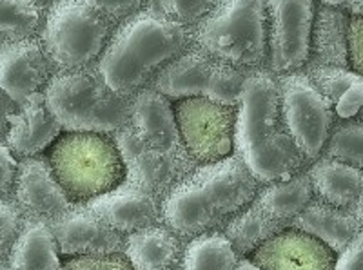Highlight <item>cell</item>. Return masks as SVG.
<instances>
[{"label":"cell","mask_w":363,"mask_h":270,"mask_svg":"<svg viewBox=\"0 0 363 270\" xmlns=\"http://www.w3.org/2000/svg\"><path fill=\"white\" fill-rule=\"evenodd\" d=\"M235 156L260 185L287 180L306 165L285 127L278 80L269 69L251 71L242 87L236 106Z\"/></svg>","instance_id":"obj_1"},{"label":"cell","mask_w":363,"mask_h":270,"mask_svg":"<svg viewBox=\"0 0 363 270\" xmlns=\"http://www.w3.org/2000/svg\"><path fill=\"white\" fill-rule=\"evenodd\" d=\"M262 187L235 154L199 165L162 200V223L187 242L215 232L251 205Z\"/></svg>","instance_id":"obj_2"},{"label":"cell","mask_w":363,"mask_h":270,"mask_svg":"<svg viewBox=\"0 0 363 270\" xmlns=\"http://www.w3.org/2000/svg\"><path fill=\"white\" fill-rule=\"evenodd\" d=\"M189 47L193 28L144 8L116 26L95 66L113 93L131 99Z\"/></svg>","instance_id":"obj_3"},{"label":"cell","mask_w":363,"mask_h":270,"mask_svg":"<svg viewBox=\"0 0 363 270\" xmlns=\"http://www.w3.org/2000/svg\"><path fill=\"white\" fill-rule=\"evenodd\" d=\"M42 93L66 133L113 135L129 123L131 99L113 93L96 66L57 71Z\"/></svg>","instance_id":"obj_4"},{"label":"cell","mask_w":363,"mask_h":270,"mask_svg":"<svg viewBox=\"0 0 363 270\" xmlns=\"http://www.w3.org/2000/svg\"><path fill=\"white\" fill-rule=\"evenodd\" d=\"M193 45L242 69H264L269 57L267 0H220L193 28Z\"/></svg>","instance_id":"obj_5"},{"label":"cell","mask_w":363,"mask_h":270,"mask_svg":"<svg viewBox=\"0 0 363 270\" xmlns=\"http://www.w3.org/2000/svg\"><path fill=\"white\" fill-rule=\"evenodd\" d=\"M48 162L73 203L86 205L125 181V165L113 135H60L50 147Z\"/></svg>","instance_id":"obj_6"},{"label":"cell","mask_w":363,"mask_h":270,"mask_svg":"<svg viewBox=\"0 0 363 270\" xmlns=\"http://www.w3.org/2000/svg\"><path fill=\"white\" fill-rule=\"evenodd\" d=\"M113 31L80 0H57L48 8L40 42L55 69L74 71L95 66Z\"/></svg>","instance_id":"obj_7"},{"label":"cell","mask_w":363,"mask_h":270,"mask_svg":"<svg viewBox=\"0 0 363 270\" xmlns=\"http://www.w3.org/2000/svg\"><path fill=\"white\" fill-rule=\"evenodd\" d=\"M249 74L251 69L231 66L193 45L169 62L149 87L174 102L182 99H207L236 107Z\"/></svg>","instance_id":"obj_8"},{"label":"cell","mask_w":363,"mask_h":270,"mask_svg":"<svg viewBox=\"0 0 363 270\" xmlns=\"http://www.w3.org/2000/svg\"><path fill=\"white\" fill-rule=\"evenodd\" d=\"M277 80L285 127L306 162L316 160L336 125L335 109L303 71L280 74Z\"/></svg>","instance_id":"obj_9"},{"label":"cell","mask_w":363,"mask_h":270,"mask_svg":"<svg viewBox=\"0 0 363 270\" xmlns=\"http://www.w3.org/2000/svg\"><path fill=\"white\" fill-rule=\"evenodd\" d=\"M113 140L124 160L125 180L142 187L160 201L199 167L186 147H153L136 135L129 123L113 133Z\"/></svg>","instance_id":"obj_10"},{"label":"cell","mask_w":363,"mask_h":270,"mask_svg":"<svg viewBox=\"0 0 363 270\" xmlns=\"http://www.w3.org/2000/svg\"><path fill=\"white\" fill-rule=\"evenodd\" d=\"M180 140L199 165L235 154L236 107L207 99H182L174 103Z\"/></svg>","instance_id":"obj_11"},{"label":"cell","mask_w":363,"mask_h":270,"mask_svg":"<svg viewBox=\"0 0 363 270\" xmlns=\"http://www.w3.org/2000/svg\"><path fill=\"white\" fill-rule=\"evenodd\" d=\"M314 0H267L269 71L287 74L301 71L309 62Z\"/></svg>","instance_id":"obj_12"},{"label":"cell","mask_w":363,"mask_h":270,"mask_svg":"<svg viewBox=\"0 0 363 270\" xmlns=\"http://www.w3.org/2000/svg\"><path fill=\"white\" fill-rule=\"evenodd\" d=\"M57 73L40 38L31 37L0 45V89L17 103L44 91Z\"/></svg>","instance_id":"obj_13"},{"label":"cell","mask_w":363,"mask_h":270,"mask_svg":"<svg viewBox=\"0 0 363 270\" xmlns=\"http://www.w3.org/2000/svg\"><path fill=\"white\" fill-rule=\"evenodd\" d=\"M15 201L28 221L51 223L74 207L62 185L58 184L50 162L33 156L18 164L15 181Z\"/></svg>","instance_id":"obj_14"},{"label":"cell","mask_w":363,"mask_h":270,"mask_svg":"<svg viewBox=\"0 0 363 270\" xmlns=\"http://www.w3.org/2000/svg\"><path fill=\"white\" fill-rule=\"evenodd\" d=\"M84 207L122 236L162 223V201L128 180Z\"/></svg>","instance_id":"obj_15"},{"label":"cell","mask_w":363,"mask_h":270,"mask_svg":"<svg viewBox=\"0 0 363 270\" xmlns=\"http://www.w3.org/2000/svg\"><path fill=\"white\" fill-rule=\"evenodd\" d=\"M249 259L262 270H335L336 254L318 237L287 227Z\"/></svg>","instance_id":"obj_16"},{"label":"cell","mask_w":363,"mask_h":270,"mask_svg":"<svg viewBox=\"0 0 363 270\" xmlns=\"http://www.w3.org/2000/svg\"><path fill=\"white\" fill-rule=\"evenodd\" d=\"M58 250L66 258L124 252L125 237L109 229L93 213L71 209L50 223Z\"/></svg>","instance_id":"obj_17"},{"label":"cell","mask_w":363,"mask_h":270,"mask_svg":"<svg viewBox=\"0 0 363 270\" xmlns=\"http://www.w3.org/2000/svg\"><path fill=\"white\" fill-rule=\"evenodd\" d=\"M62 131V125L57 122L40 91L18 103L17 113H13L9 118L6 144L15 158L24 160L50 149L60 138Z\"/></svg>","instance_id":"obj_18"},{"label":"cell","mask_w":363,"mask_h":270,"mask_svg":"<svg viewBox=\"0 0 363 270\" xmlns=\"http://www.w3.org/2000/svg\"><path fill=\"white\" fill-rule=\"evenodd\" d=\"M129 125L144 142L158 149L184 147L178 131L173 100L144 87L131 96L129 107Z\"/></svg>","instance_id":"obj_19"},{"label":"cell","mask_w":363,"mask_h":270,"mask_svg":"<svg viewBox=\"0 0 363 270\" xmlns=\"http://www.w3.org/2000/svg\"><path fill=\"white\" fill-rule=\"evenodd\" d=\"M184 240L167 225H153L125 237L124 254L136 270H178Z\"/></svg>","instance_id":"obj_20"},{"label":"cell","mask_w":363,"mask_h":270,"mask_svg":"<svg viewBox=\"0 0 363 270\" xmlns=\"http://www.w3.org/2000/svg\"><path fill=\"white\" fill-rule=\"evenodd\" d=\"M289 227L318 237L335 254L342 252L363 229L352 210L338 209L316 198L291 221Z\"/></svg>","instance_id":"obj_21"},{"label":"cell","mask_w":363,"mask_h":270,"mask_svg":"<svg viewBox=\"0 0 363 270\" xmlns=\"http://www.w3.org/2000/svg\"><path fill=\"white\" fill-rule=\"evenodd\" d=\"M349 21L351 17L338 8L318 4L311 33L309 62L313 66L351 69L349 66Z\"/></svg>","instance_id":"obj_22"},{"label":"cell","mask_w":363,"mask_h":270,"mask_svg":"<svg viewBox=\"0 0 363 270\" xmlns=\"http://www.w3.org/2000/svg\"><path fill=\"white\" fill-rule=\"evenodd\" d=\"M313 184L314 198L338 209L354 210L363 194V169L323 156L307 171Z\"/></svg>","instance_id":"obj_23"},{"label":"cell","mask_w":363,"mask_h":270,"mask_svg":"<svg viewBox=\"0 0 363 270\" xmlns=\"http://www.w3.org/2000/svg\"><path fill=\"white\" fill-rule=\"evenodd\" d=\"M303 73L330 102L336 115L354 120L363 109V77L352 69L306 64Z\"/></svg>","instance_id":"obj_24"},{"label":"cell","mask_w":363,"mask_h":270,"mask_svg":"<svg viewBox=\"0 0 363 270\" xmlns=\"http://www.w3.org/2000/svg\"><path fill=\"white\" fill-rule=\"evenodd\" d=\"M9 270H60V250L50 223L26 221L8 263Z\"/></svg>","instance_id":"obj_25"},{"label":"cell","mask_w":363,"mask_h":270,"mask_svg":"<svg viewBox=\"0 0 363 270\" xmlns=\"http://www.w3.org/2000/svg\"><path fill=\"white\" fill-rule=\"evenodd\" d=\"M313 200V184L307 172H298L287 180L264 185L258 196L255 198L256 203L260 205L269 216L284 223L285 227H289L291 221Z\"/></svg>","instance_id":"obj_26"},{"label":"cell","mask_w":363,"mask_h":270,"mask_svg":"<svg viewBox=\"0 0 363 270\" xmlns=\"http://www.w3.org/2000/svg\"><path fill=\"white\" fill-rule=\"evenodd\" d=\"M284 229H287L284 223L269 216L260 205L252 201L244 210H240L235 218L227 221L222 232L233 243L236 252L244 258L251 256L258 247L264 245L267 240L277 236Z\"/></svg>","instance_id":"obj_27"},{"label":"cell","mask_w":363,"mask_h":270,"mask_svg":"<svg viewBox=\"0 0 363 270\" xmlns=\"http://www.w3.org/2000/svg\"><path fill=\"white\" fill-rule=\"evenodd\" d=\"M240 256L222 230L189 240L178 270H236Z\"/></svg>","instance_id":"obj_28"},{"label":"cell","mask_w":363,"mask_h":270,"mask_svg":"<svg viewBox=\"0 0 363 270\" xmlns=\"http://www.w3.org/2000/svg\"><path fill=\"white\" fill-rule=\"evenodd\" d=\"M45 15L48 8L38 0H0V44L40 33Z\"/></svg>","instance_id":"obj_29"},{"label":"cell","mask_w":363,"mask_h":270,"mask_svg":"<svg viewBox=\"0 0 363 270\" xmlns=\"http://www.w3.org/2000/svg\"><path fill=\"white\" fill-rule=\"evenodd\" d=\"M323 152L330 160L363 169V122L345 120L333 127Z\"/></svg>","instance_id":"obj_30"},{"label":"cell","mask_w":363,"mask_h":270,"mask_svg":"<svg viewBox=\"0 0 363 270\" xmlns=\"http://www.w3.org/2000/svg\"><path fill=\"white\" fill-rule=\"evenodd\" d=\"M220 0H145V9L177 24L194 28L218 6Z\"/></svg>","instance_id":"obj_31"},{"label":"cell","mask_w":363,"mask_h":270,"mask_svg":"<svg viewBox=\"0 0 363 270\" xmlns=\"http://www.w3.org/2000/svg\"><path fill=\"white\" fill-rule=\"evenodd\" d=\"M24 225V214L17 205L0 201V270L9 263L11 250Z\"/></svg>","instance_id":"obj_32"},{"label":"cell","mask_w":363,"mask_h":270,"mask_svg":"<svg viewBox=\"0 0 363 270\" xmlns=\"http://www.w3.org/2000/svg\"><path fill=\"white\" fill-rule=\"evenodd\" d=\"M80 2L115 28L145 8V0H80Z\"/></svg>","instance_id":"obj_33"},{"label":"cell","mask_w":363,"mask_h":270,"mask_svg":"<svg viewBox=\"0 0 363 270\" xmlns=\"http://www.w3.org/2000/svg\"><path fill=\"white\" fill-rule=\"evenodd\" d=\"M60 270H136L124 252L66 258Z\"/></svg>","instance_id":"obj_34"},{"label":"cell","mask_w":363,"mask_h":270,"mask_svg":"<svg viewBox=\"0 0 363 270\" xmlns=\"http://www.w3.org/2000/svg\"><path fill=\"white\" fill-rule=\"evenodd\" d=\"M349 66L363 77V15H354L349 21Z\"/></svg>","instance_id":"obj_35"},{"label":"cell","mask_w":363,"mask_h":270,"mask_svg":"<svg viewBox=\"0 0 363 270\" xmlns=\"http://www.w3.org/2000/svg\"><path fill=\"white\" fill-rule=\"evenodd\" d=\"M18 162L15 160L8 144L0 142V201H4L15 191Z\"/></svg>","instance_id":"obj_36"},{"label":"cell","mask_w":363,"mask_h":270,"mask_svg":"<svg viewBox=\"0 0 363 270\" xmlns=\"http://www.w3.org/2000/svg\"><path fill=\"white\" fill-rule=\"evenodd\" d=\"M335 270H363V229L342 252L336 254Z\"/></svg>","instance_id":"obj_37"},{"label":"cell","mask_w":363,"mask_h":270,"mask_svg":"<svg viewBox=\"0 0 363 270\" xmlns=\"http://www.w3.org/2000/svg\"><path fill=\"white\" fill-rule=\"evenodd\" d=\"M17 109L18 103L6 91L0 89V138L8 135L9 118H11L13 113H17Z\"/></svg>","instance_id":"obj_38"},{"label":"cell","mask_w":363,"mask_h":270,"mask_svg":"<svg viewBox=\"0 0 363 270\" xmlns=\"http://www.w3.org/2000/svg\"><path fill=\"white\" fill-rule=\"evenodd\" d=\"M318 2L330 8H338L345 13H352V17L363 15V0H318Z\"/></svg>","instance_id":"obj_39"},{"label":"cell","mask_w":363,"mask_h":270,"mask_svg":"<svg viewBox=\"0 0 363 270\" xmlns=\"http://www.w3.org/2000/svg\"><path fill=\"white\" fill-rule=\"evenodd\" d=\"M236 270H262V269H260V266H256L255 263L251 261V259L240 258L238 266H236Z\"/></svg>","instance_id":"obj_40"},{"label":"cell","mask_w":363,"mask_h":270,"mask_svg":"<svg viewBox=\"0 0 363 270\" xmlns=\"http://www.w3.org/2000/svg\"><path fill=\"white\" fill-rule=\"evenodd\" d=\"M352 213L356 214V218H358L359 223L363 225V194H362V198H359L358 203H356V207H354V210H352Z\"/></svg>","instance_id":"obj_41"},{"label":"cell","mask_w":363,"mask_h":270,"mask_svg":"<svg viewBox=\"0 0 363 270\" xmlns=\"http://www.w3.org/2000/svg\"><path fill=\"white\" fill-rule=\"evenodd\" d=\"M354 120H358V122H363V109L362 111H359V115L358 116H356V118Z\"/></svg>","instance_id":"obj_42"},{"label":"cell","mask_w":363,"mask_h":270,"mask_svg":"<svg viewBox=\"0 0 363 270\" xmlns=\"http://www.w3.org/2000/svg\"><path fill=\"white\" fill-rule=\"evenodd\" d=\"M38 2H42V4H45V2H51V4H53V2H57V0H38Z\"/></svg>","instance_id":"obj_43"},{"label":"cell","mask_w":363,"mask_h":270,"mask_svg":"<svg viewBox=\"0 0 363 270\" xmlns=\"http://www.w3.org/2000/svg\"><path fill=\"white\" fill-rule=\"evenodd\" d=\"M2 270H6V269H2Z\"/></svg>","instance_id":"obj_44"},{"label":"cell","mask_w":363,"mask_h":270,"mask_svg":"<svg viewBox=\"0 0 363 270\" xmlns=\"http://www.w3.org/2000/svg\"><path fill=\"white\" fill-rule=\"evenodd\" d=\"M0 45H2V44H0Z\"/></svg>","instance_id":"obj_45"}]
</instances>
